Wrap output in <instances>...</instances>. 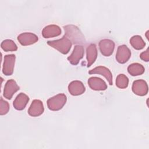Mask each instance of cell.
I'll return each instance as SVG.
<instances>
[{"mask_svg":"<svg viewBox=\"0 0 149 149\" xmlns=\"http://www.w3.org/2000/svg\"><path fill=\"white\" fill-rule=\"evenodd\" d=\"M65 36L74 44H85L86 41L80 30L76 26L69 24L63 26Z\"/></svg>","mask_w":149,"mask_h":149,"instance_id":"1","label":"cell"},{"mask_svg":"<svg viewBox=\"0 0 149 149\" xmlns=\"http://www.w3.org/2000/svg\"><path fill=\"white\" fill-rule=\"evenodd\" d=\"M47 44L57 49L61 53L63 54H67L71 48L72 43L69 38L64 36L61 39L47 41Z\"/></svg>","mask_w":149,"mask_h":149,"instance_id":"2","label":"cell"},{"mask_svg":"<svg viewBox=\"0 0 149 149\" xmlns=\"http://www.w3.org/2000/svg\"><path fill=\"white\" fill-rule=\"evenodd\" d=\"M66 100V96L64 94H58L47 100L48 108L51 111H59L65 105Z\"/></svg>","mask_w":149,"mask_h":149,"instance_id":"3","label":"cell"},{"mask_svg":"<svg viewBox=\"0 0 149 149\" xmlns=\"http://www.w3.org/2000/svg\"><path fill=\"white\" fill-rule=\"evenodd\" d=\"M16 56L13 54L6 55L4 56L2 72L6 76H10L13 74L15 63Z\"/></svg>","mask_w":149,"mask_h":149,"instance_id":"4","label":"cell"},{"mask_svg":"<svg viewBox=\"0 0 149 149\" xmlns=\"http://www.w3.org/2000/svg\"><path fill=\"white\" fill-rule=\"evenodd\" d=\"M132 89L134 94L139 96L146 95L148 91L147 83L144 80H137L134 81Z\"/></svg>","mask_w":149,"mask_h":149,"instance_id":"5","label":"cell"},{"mask_svg":"<svg viewBox=\"0 0 149 149\" xmlns=\"http://www.w3.org/2000/svg\"><path fill=\"white\" fill-rule=\"evenodd\" d=\"M99 48L101 53L105 56H109L113 52L115 43L109 39H104L99 42Z\"/></svg>","mask_w":149,"mask_h":149,"instance_id":"6","label":"cell"},{"mask_svg":"<svg viewBox=\"0 0 149 149\" xmlns=\"http://www.w3.org/2000/svg\"><path fill=\"white\" fill-rule=\"evenodd\" d=\"M131 52L129 48L125 45L118 47L116 54V59L119 63H125L130 59Z\"/></svg>","mask_w":149,"mask_h":149,"instance_id":"7","label":"cell"},{"mask_svg":"<svg viewBox=\"0 0 149 149\" xmlns=\"http://www.w3.org/2000/svg\"><path fill=\"white\" fill-rule=\"evenodd\" d=\"M84 54V47L80 45H75L71 55L68 57V60L73 65H76L83 58Z\"/></svg>","mask_w":149,"mask_h":149,"instance_id":"8","label":"cell"},{"mask_svg":"<svg viewBox=\"0 0 149 149\" xmlns=\"http://www.w3.org/2000/svg\"><path fill=\"white\" fill-rule=\"evenodd\" d=\"M20 89L19 86L17 84L13 79L9 80L6 81L3 90V96L8 100H10L13 94Z\"/></svg>","mask_w":149,"mask_h":149,"instance_id":"9","label":"cell"},{"mask_svg":"<svg viewBox=\"0 0 149 149\" xmlns=\"http://www.w3.org/2000/svg\"><path fill=\"white\" fill-rule=\"evenodd\" d=\"M44 108L42 102L39 100H34L28 109V113L31 116L37 117L40 116L44 112Z\"/></svg>","mask_w":149,"mask_h":149,"instance_id":"10","label":"cell"},{"mask_svg":"<svg viewBox=\"0 0 149 149\" xmlns=\"http://www.w3.org/2000/svg\"><path fill=\"white\" fill-rule=\"evenodd\" d=\"M17 40L22 45L26 46L33 44L38 41V37L32 33H23L17 37Z\"/></svg>","mask_w":149,"mask_h":149,"instance_id":"11","label":"cell"},{"mask_svg":"<svg viewBox=\"0 0 149 149\" xmlns=\"http://www.w3.org/2000/svg\"><path fill=\"white\" fill-rule=\"evenodd\" d=\"M89 87L93 90L103 91L107 88L106 83L101 78L97 77H91L88 80Z\"/></svg>","mask_w":149,"mask_h":149,"instance_id":"12","label":"cell"},{"mask_svg":"<svg viewBox=\"0 0 149 149\" xmlns=\"http://www.w3.org/2000/svg\"><path fill=\"white\" fill-rule=\"evenodd\" d=\"M90 74H98L103 76L108 80L110 85H112V74L109 69L105 66H100L90 70L88 72Z\"/></svg>","mask_w":149,"mask_h":149,"instance_id":"13","label":"cell"},{"mask_svg":"<svg viewBox=\"0 0 149 149\" xmlns=\"http://www.w3.org/2000/svg\"><path fill=\"white\" fill-rule=\"evenodd\" d=\"M85 87L83 83L79 80H74L70 82L68 86V91L72 95H79L84 93Z\"/></svg>","mask_w":149,"mask_h":149,"instance_id":"14","label":"cell"},{"mask_svg":"<svg viewBox=\"0 0 149 149\" xmlns=\"http://www.w3.org/2000/svg\"><path fill=\"white\" fill-rule=\"evenodd\" d=\"M61 34V28L55 24L45 26L42 31V36L45 38L57 37Z\"/></svg>","mask_w":149,"mask_h":149,"instance_id":"15","label":"cell"},{"mask_svg":"<svg viewBox=\"0 0 149 149\" xmlns=\"http://www.w3.org/2000/svg\"><path fill=\"white\" fill-rule=\"evenodd\" d=\"M29 101V97L26 94L23 93H20L17 95L15 100L13 101V107L16 110H23V109L25 108Z\"/></svg>","mask_w":149,"mask_h":149,"instance_id":"16","label":"cell"},{"mask_svg":"<svg viewBox=\"0 0 149 149\" xmlns=\"http://www.w3.org/2000/svg\"><path fill=\"white\" fill-rule=\"evenodd\" d=\"M97 57V50L94 44H91L86 49V58L87 61V66H91L95 61Z\"/></svg>","mask_w":149,"mask_h":149,"instance_id":"17","label":"cell"},{"mask_svg":"<svg viewBox=\"0 0 149 149\" xmlns=\"http://www.w3.org/2000/svg\"><path fill=\"white\" fill-rule=\"evenodd\" d=\"M144 71L145 69L144 66L139 63H132L127 67L128 73L133 76L141 75L143 74Z\"/></svg>","mask_w":149,"mask_h":149,"instance_id":"18","label":"cell"},{"mask_svg":"<svg viewBox=\"0 0 149 149\" xmlns=\"http://www.w3.org/2000/svg\"><path fill=\"white\" fill-rule=\"evenodd\" d=\"M130 44L133 48L137 50L143 49L146 45V43L141 37L138 35L134 36L130 39Z\"/></svg>","mask_w":149,"mask_h":149,"instance_id":"19","label":"cell"},{"mask_svg":"<svg viewBox=\"0 0 149 149\" xmlns=\"http://www.w3.org/2000/svg\"><path fill=\"white\" fill-rule=\"evenodd\" d=\"M1 47L5 52L15 51L17 49V47L14 41L9 39L3 40L1 44Z\"/></svg>","mask_w":149,"mask_h":149,"instance_id":"20","label":"cell"},{"mask_svg":"<svg viewBox=\"0 0 149 149\" xmlns=\"http://www.w3.org/2000/svg\"><path fill=\"white\" fill-rule=\"evenodd\" d=\"M129 84L128 77L124 74H120L116 77V86L121 89L127 87Z\"/></svg>","mask_w":149,"mask_h":149,"instance_id":"21","label":"cell"},{"mask_svg":"<svg viewBox=\"0 0 149 149\" xmlns=\"http://www.w3.org/2000/svg\"><path fill=\"white\" fill-rule=\"evenodd\" d=\"M9 110V103L3 100L1 97L0 100V115H3L6 114Z\"/></svg>","mask_w":149,"mask_h":149,"instance_id":"22","label":"cell"},{"mask_svg":"<svg viewBox=\"0 0 149 149\" xmlns=\"http://www.w3.org/2000/svg\"><path fill=\"white\" fill-rule=\"evenodd\" d=\"M140 58L145 61V62H148L149 61V52H148V48H147L145 51L141 52L140 55Z\"/></svg>","mask_w":149,"mask_h":149,"instance_id":"23","label":"cell"}]
</instances>
